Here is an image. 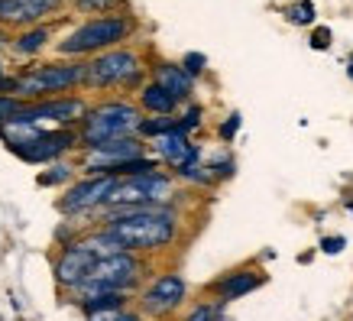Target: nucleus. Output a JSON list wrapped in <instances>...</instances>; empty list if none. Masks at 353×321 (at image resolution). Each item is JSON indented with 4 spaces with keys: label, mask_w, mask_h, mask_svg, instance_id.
<instances>
[{
    "label": "nucleus",
    "mask_w": 353,
    "mask_h": 321,
    "mask_svg": "<svg viewBox=\"0 0 353 321\" xmlns=\"http://www.w3.org/2000/svg\"><path fill=\"white\" fill-rule=\"evenodd\" d=\"M343 246H347V237H341V234H337V237H324V240H321V250L327 253V257H337Z\"/></svg>",
    "instance_id": "30"
},
{
    "label": "nucleus",
    "mask_w": 353,
    "mask_h": 321,
    "mask_svg": "<svg viewBox=\"0 0 353 321\" xmlns=\"http://www.w3.org/2000/svg\"><path fill=\"white\" fill-rule=\"evenodd\" d=\"M94 263H97L94 253H91L81 240H75V244H68V246L59 250V257H55V263H52V276L65 292H72L78 282L91 273Z\"/></svg>",
    "instance_id": "13"
},
{
    "label": "nucleus",
    "mask_w": 353,
    "mask_h": 321,
    "mask_svg": "<svg viewBox=\"0 0 353 321\" xmlns=\"http://www.w3.org/2000/svg\"><path fill=\"white\" fill-rule=\"evenodd\" d=\"M52 36H55V26H52V23H43V26L20 30V32H13L10 52L13 55H23V59H32V55H39L46 46L52 43Z\"/></svg>",
    "instance_id": "17"
},
{
    "label": "nucleus",
    "mask_w": 353,
    "mask_h": 321,
    "mask_svg": "<svg viewBox=\"0 0 353 321\" xmlns=\"http://www.w3.org/2000/svg\"><path fill=\"white\" fill-rule=\"evenodd\" d=\"M236 130H240V114H230V117L221 124V130H217V133H221V139H224V143H230V139L236 137Z\"/></svg>",
    "instance_id": "29"
},
{
    "label": "nucleus",
    "mask_w": 353,
    "mask_h": 321,
    "mask_svg": "<svg viewBox=\"0 0 353 321\" xmlns=\"http://www.w3.org/2000/svg\"><path fill=\"white\" fill-rule=\"evenodd\" d=\"M143 85H146V65H143V55L130 46H117L94 59H85L88 91H110V88L139 91Z\"/></svg>",
    "instance_id": "6"
},
{
    "label": "nucleus",
    "mask_w": 353,
    "mask_h": 321,
    "mask_svg": "<svg viewBox=\"0 0 353 321\" xmlns=\"http://www.w3.org/2000/svg\"><path fill=\"white\" fill-rule=\"evenodd\" d=\"M175 195V175L165 169L146 172V175H133V179H120L114 185V192L108 195V202L101 211H133V208H152V204H172Z\"/></svg>",
    "instance_id": "8"
},
{
    "label": "nucleus",
    "mask_w": 353,
    "mask_h": 321,
    "mask_svg": "<svg viewBox=\"0 0 353 321\" xmlns=\"http://www.w3.org/2000/svg\"><path fill=\"white\" fill-rule=\"evenodd\" d=\"M234 169H236V162L230 159V156H217V159L208 162V172L214 175V182H221V179H230V175H234Z\"/></svg>",
    "instance_id": "25"
},
{
    "label": "nucleus",
    "mask_w": 353,
    "mask_h": 321,
    "mask_svg": "<svg viewBox=\"0 0 353 321\" xmlns=\"http://www.w3.org/2000/svg\"><path fill=\"white\" fill-rule=\"evenodd\" d=\"M347 75H350V78H353V52H350V55H347Z\"/></svg>",
    "instance_id": "31"
},
{
    "label": "nucleus",
    "mask_w": 353,
    "mask_h": 321,
    "mask_svg": "<svg viewBox=\"0 0 353 321\" xmlns=\"http://www.w3.org/2000/svg\"><path fill=\"white\" fill-rule=\"evenodd\" d=\"M201 114H204V110L198 104H188L182 114L175 117V130H179V133H185V137H192V130L201 127Z\"/></svg>",
    "instance_id": "22"
},
{
    "label": "nucleus",
    "mask_w": 353,
    "mask_h": 321,
    "mask_svg": "<svg viewBox=\"0 0 353 321\" xmlns=\"http://www.w3.org/2000/svg\"><path fill=\"white\" fill-rule=\"evenodd\" d=\"M139 279H143V260L137 253H114V257L97 260L91 273L72 289V295L78 305L94 299V295H114V292L130 295L139 286Z\"/></svg>",
    "instance_id": "7"
},
{
    "label": "nucleus",
    "mask_w": 353,
    "mask_h": 321,
    "mask_svg": "<svg viewBox=\"0 0 353 321\" xmlns=\"http://www.w3.org/2000/svg\"><path fill=\"white\" fill-rule=\"evenodd\" d=\"M150 81L152 85H159L162 91H169L179 104H185V101H192V91H194V78L185 72L179 62H165V59H159V62L150 65Z\"/></svg>",
    "instance_id": "15"
},
{
    "label": "nucleus",
    "mask_w": 353,
    "mask_h": 321,
    "mask_svg": "<svg viewBox=\"0 0 353 321\" xmlns=\"http://www.w3.org/2000/svg\"><path fill=\"white\" fill-rule=\"evenodd\" d=\"M26 104V101H20V97H13V95H0V127L3 124H10L17 114H20V107Z\"/></svg>",
    "instance_id": "24"
},
{
    "label": "nucleus",
    "mask_w": 353,
    "mask_h": 321,
    "mask_svg": "<svg viewBox=\"0 0 353 321\" xmlns=\"http://www.w3.org/2000/svg\"><path fill=\"white\" fill-rule=\"evenodd\" d=\"M311 49H314V52L331 49V30H327V26H318V30L311 32Z\"/></svg>",
    "instance_id": "28"
},
{
    "label": "nucleus",
    "mask_w": 353,
    "mask_h": 321,
    "mask_svg": "<svg viewBox=\"0 0 353 321\" xmlns=\"http://www.w3.org/2000/svg\"><path fill=\"white\" fill-rule=\"evenodd\" d=\"M0 139L7 143L13 156H20L30 166H52L62 156L78 150V130H46L32 127V124H3Z\"/></svg>",
    "instance_id": "4"
},
{
    "label": "nucleus",
    "mask_w": 353,
    "mask_h": 321,
    "mask_svg": "<svg viewBox=\"0 0 353 321\" xmlns=\"http://www.w3.org/2000/svg\"><path fill=\"white\" fill-rule=\"evenodd\" d=\"M179 65H182L192 78H198V75H204V68H208V55H204V52H188Z\"/></svg>",
    "instance_id": "26"
},
{
    "label": "nucleus",
    "mask_w": 353,
    "mask_h": 321,
    "mask_svg": "<svg viewBox=\"0 0 353 321\" xmlns=\"http://www.w3.org/2000/svg\"><path fill=\"white\" fill-rule=\"evenodd\" d=\"M285 20L295 23V26H311V23L318 20V10H314L311 0H299V3H289V7H285Z\"/></svg>",
    "instance_id": "21"
},
{
    "label": "nucleus",
    "mask_w": 353,
    "mask_h": 321,
    "mask_svg": "<svg viewBox=\"0 0 353 321\" xmlns=\"http://www.w3.org/2000/svg\"><path fill=\"white\" fill-rule=\"evenodd\" d=\"M7 75H10V72H7V65H3V59H0V81H3Z\"/></svg>",
    "instance_id": "32"
},
{
    "label": "nucleus",
    "mask_w": 353,
    "mask_h": 321,
    "mask_svg": "<svg viewBox=\"0 0 353 321\" xmlns=\"http://www.w3.org/2000/svg\"><path fill=\"white\" fill-rule=\"evenodd\" d=\"M150 146H152V153H156L159 166H165V169H172V172L188 166L192 159H201V150L192 143V137H185L179 130H169V133L150 139Z\"/></svg>",
    "instance_id": "14"
},
{
    "label": "nucleus",
    "mask_w": 353,
    "mask_h": 321,
    "mask_svg": "<svg viewBox=\"0 0 353 321\" xmlns=\"http://www.w3.org/2000/svg\"><path fill=\"white\" fill-rule=\"evenodd\" d=\"M20 101H46V97L75 95L85 88V59H52V62H32L17 72Z\"/></svg>",
    "instance_id": "3"
},
{
    "label": "nucleus",
    "mask_w": 353,
    "mask_h": 321,
    "mask_svg": "<svg viewBox=\"0 0 353 321\" xmlns=\"http://www.w3.org/2000/svg\"><path fill=\"white\" fill-rule=\"evenodd\" d=\"M137 32V17L133 13H110V17H91L78 23L72 32H65V39L55 43L59 59H94V55L117 49Z\"/></svg>",
    "instance_id": "2"
},
{
    "label": "nucleus",
    "mask_w": 353,
    "mask_h": 321,
    "mask_svg": "<svg viewBox=\"0 0 353 321\" xmlns=\"http://www.w3.org/2000/svg\"><path fill=\"white\" fill-rule=\"evenodd\" d=\"M137 107L143 110V114H150V117H172V114H179V107L182 104H179L169 91H162L159 85L146 81L137 95Z\"/></svg>",
    "instance_id": "18"
},
{
    "label": "nucleus",
    "mask_w": 353,
    "mask_h": 321,
    "mask_svg": "<svg viewBox=\"0 0 353 321\" xmlns=\"http://www.w3.org/2000/svg\"><path fill=\"white\" fill-rule=\"evenodd\" d=\"M88 321H143V315H139L137 309H123V311H97V318L94 315H85Z\"/></svg>",
    "instance_id": "27"
},
{
    "label": "nucleus",
    "mask_w": 353,
    "mask_h": 321,
    "mask_svg": "<svg viewBox=\"0 0 353 321\" xmlns=\"http://www.w3.org/2000/svg\"><path fill=\"white\" fill-rule=\"evenodd\" d=\"M139 120H143V110L137 107V101H127V97H108L101 104H91L78 124V150H94L108 139L137 137Z\"/></svg>",
    "instance_id": "5"
},
{
    "label": "nucleus",
    "mask_w": 353,
    "mask_h": 321,
    "mask_svg": "<svg viewBox=\"0 0 353 321\" xmlns=\"http://www.w3.org/2000/svg\"><path fill=\"white\" fill-rule=\"evenodd\" d=\"M72 10L91 17H110V13H127V0H72Z\"/></svg>",
    "instance_id": "19"
},
{
    "label": "nucleus",
    "mask_w": 353,
    "mask_h": 321,
    "mask_svg": "<svg viewBox=\"0 0 353 321\" xmlns=\"http://www.w3.org/2000/svg\"><path fill=\"white\" fill-rule=\"evenodd\" d=\"M221 318V302H198L194 309H188L182 321H217Z\"/></svg>",
    "instance_id": "23"
},
{
    "label": "nucleus",
    "mask_w": 353,
    "mask_h": 321,
    "mask_svg": "<svg viewBox=\"0 0 353 321\" xmlns=\"http://www.w3.org/2000/svg\"><path fill=\"white\" fill-rule=\"evenodd\" d=\"M88 97L81 95H62V97H46V101H26L20 107V114L10 124H32V127L46 130H78L81 117L88 114Z\"/></svg>",
    "instance_id": "9"
},
{
    "label": "nucleus",
    "mask_w": 353,
    "mask_h": 321,
    "mask_svg": "<svg viewBox=\"0 0 353 321\" xmlns=\"http://www.w3.org/2000/svg\"><path fill=\"white\" fill-rule=\"evenodd\" d=\"M266 282V276L259 273V269H234V273H227V276L214 279L211 286H208V292H214V302H234V299H243V295H250L253 289H259Z\"/></svg>",
    "instance_id": "16"
},
{
    "label": "nucleus",
    "mask_w": 353,
    "mask_h": 321,
    "mask_svg": "<svg viewBox=\"0 0 353 321\" xmlns=\"http://www.w3.org/2000/svg\"><path fill=\"white\" fill-rule=\"evenodd\" d=\"M188 299V282L182 273H159L146 289L139 292V315L143 318H169L172 311H179Z\"/></svg>",
    "instance_id": "10"
},
{
    "label": "nucleus",
    "mask_w": 353,
    "mask_h": 321,
    "mask_svg": "<svg viewBox=\"0 0 353 321\" xmlns=\"http://www.w3.org/2000/svg\"><path fill=\"white\" fill-rule=\"evenodd\" d=\"M127 253H159L179 240L182 217L172 204H152V208H133V211H101V224Z\"/></svg>",
    "instance_id": "1"
},
{
    "label": "nucleus",
    "mask_w": 353,
    "mask_h": 321,
    "mask_svg": "<svg viewBox=\"0 0 353 321\" xmlns=\"http://www.w3.org/2000/svg\"><path fill=\"white\" fill-rule=\"evenodd\" d=\"M117 182L120 179H114V175H85V179H78V182H72L65 188V195L55 202V208H59L65 217L101 211Z\"/></svg>",
    "instance_id": "11"
},
{
    "label": "nucleus",
    "mask_w": 353,
    "mask_h": 321,
    "mask_svg": "<svg viewBox=\"0 0 353 321\" xmlns=\"http://www.w3.org/2000/svg\"><path fill=\"white\" fill-rule=\"evenodd\" d=\"M72 179H75V169H72V166H68V162H52V166H49V169H43L39 172V179H36V182L39 185H46V188H59V185H72Z\"/></svg>",
    "instance_id": "20"
},
{
    "label": "nucleus",
    "mask_w": 353,
    "mask_h": 321,
    "mask_svg": "<svg viewBox=\"0 0 353 321\" xmlns=\"http://www.w3.org/2000/svg\"><path fill=\"white\" fill-rule=\"evenodd\" d=\"M65 0H0V30L20 32L62 17Z\"/></svg>",
    "instance_id": "12"
}]
</instances>
